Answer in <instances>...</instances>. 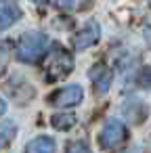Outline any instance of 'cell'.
I'll return each instance as SVG.
<instances>
[{
	"label": "cell",
	"mask_w": 151,
	"mask_h": 153,
	"mask_svg": "<svg viewBox=\"0 0 151 153\" xmlns=\"http://www.w3.org/2000/svg\"><path fill=\"white\" fill-rule=\"evenodd\" d=\"M71 71H74V57L61 44H55L51 48V55H48L46 65H44L46 82H59V80L67 78Z\"/></svg>",
	"instance_id": "7a4b0ae2"
},
{
	"label": "cell",
	"mask_w": 151,
	"mask_h": 153,
	"mask_svg": "<svg viewBox=\"0 0 151 153\" xmlns=\"http://www.w3.org/2000/svg\"><path fill=\"white\" fill-rule=\"evenodd\" d=\"M9 55H11V42H9V40L0 42V74H2V71H4V67H7Z\"/></svg>",
	"instance_id": "8fae6325"
},
{
	"label": "cell",
	"mask_w": 151,
	"mask_h": 153,
	"mask_svg": "<svg viewBox=\"0 0 151 153\" xmlns=\"http://www.w3.org/2000/svg\"><path fill=\"white\" fill-rule=\"evenodd\" d=\"M51 124L57 130H69L76 126V115L74 113H55L51 117Z\"/></svg>",
	"instance_id": "ba28073f"
},
{
	"label": "cell",
	"mask_w": 151,
	"mask_h": 153,
	"mask_svg": "<svg viewBox=\"0 0 151 153\" xmlns=\"http://www.w3.org/2000/svg\"><path fill=\"white\" fill-rule=\"evenodd\" d=\"M82 99H84V90H82V86H78V84H69V86H65V88L53 92V94L48 97V103L55 105V107H76V105L82 103Z\"/></svg>",
	"instance_id": "3957f363"
},
{
	"label": "cell",
	"mask_w": 151,
	"mask_h": 153,
	"mask_svg": "<svg viewBox=\"0 0 151 153\" xmlns=\"http://www.w3.org/2000/svg\"><path fill=\"white\" fill-rule=\"evenodd\" d=\"M65 153H92V151H90V147L84 140H74V143L67 145V151Z\"/></svg>",
	"instance_id": "7c38bea8"
},
{
	"label": "cell",
	"mask_w": 151,
	"mask_h": 153,
	"mask_svg": "<svg viewBox=\"0 0 151 153\" xmlns=\"http://www.w3.org/2000/svg\"><path fill=\"white\" fill-rule=\"evenodd\" d=\"M111 78H113L111 71H103V76L94 80V92L97 94H105L109 90V86H111Z\"/></svg>",
	"instance_id": "30bf717a"
},
{
	"label": "cell",
	"mask_w": 151,
	"mask_h": 153,
	"mask_svg": "<svg viewBox=\"0 0 151 153\" xmlns=\"http://www.w3.org/2000/svg\"><path fill=\"white\" fill-rule=\"evenodd\" d=\"M21 17V9L15 2H7V0H0V32L15 25Z\"/></svg>",
	"instance_id": "8992f818"
},
{
	"label": "cell",
	"mask_w": 151,
	"mask_h": 153,
	"mask_svg": "<svg viewBox=\"0 0 151 153\" xmlns=\"http://www.w3.org/2000/svg\"><path fill=\"white\" fill-rule=\"evenodd\" d=\"M25 153H55V140L51 136H36L28 143Z\"/></svg>",
	"instance_id": "52a82bcc"
},
{
	"label": "cell",
	"mask_w": 151,
	"mask_h": 153,
	"mask_svg": "<svg viewBox=\"0 0 151 153\" xmlns=\"http://www.w3.org/2000/svg\"><path fill=\"white\" fill-rule=\"evenodd\" d=\"M141 80V86L143 88H151V71L149 69H145L143 71V78H138Z\"/></svg>",
	"instance_id": "4fadbf2b"
},
{
	"label": "cell",
	"mask_w": 151,
	"mask_h": 153,
	"mask_svg": "<svg viewBox=\"0 0 151 153\" xmlns=\"http://www.w3.org/2000/svg\"><path fill=\"white\" fill-rule=\"evenodd\" d=\"M99 38H101V27H99L94 21H90V23H86V25L76 34L74 46H76L78 51H86V48H90L92 44H97Z\"/></svg>",
	"instance_id": "5b68a950"
},
{
	"label": "cell",
	"mask_w": 151,
	"mask_h": 153,
	"mask_svg": "<svg viewBox=\"0 0 151 153\" xmlns=\"http://www.w3.org/2000/svg\"><path fill=\"white\" fill-rule=\"evenodd\" d=\"M4 111H7V103L0 99V115H4Z\"/></svg>",
	"instance_id": "5bb4252c"
},
{
	"label": "cell",
	"mask_w": 151,
	"mask_h": 153,
	"mask_svg": "<svg viewBox=\"0 0 151 153\" xmlns=\"http://www.w3.org/2000/svg\"><path fill=\"white\" fill-rule=\"evenodd\" d=\"M51 40L46 34L42 32H28L21 36V40L17 42V59L23 63H36L42 59V55L46 53Z\"/></svg>",
	"instance_id": "6da1fadb"
},
{
	"label": "cell",
	"mask_w": 151,
	"mask_h": 153,
	"mask_svg": "<svg viewBox=\"0 0 151 153\" xmlns=\"http://www.w3.org/2000/svg\"><path fill=\"white\" fill-rule=\"evenodd\" d=\"M15 134H17V126L13 122H0V149L9 147Z\"/></svg>",
	"instance_id": "9c48e42d"
},
{
	"label": "cell",
	"mask_w": 151,
	"mask_h": 153,
	"mask_svg": "<svg viewBox=\"0 0 151 153\" xmlns=\"http://www.w3.org/2000/svg\"><path fill=\"white\" fill-rule=\"evenodd\" d=\"M124 138H126V126L120 120H109L99 134V145H101V149H113Z\"/></svg>",
	"instance_id": "277c9868"
}]
</instances>
